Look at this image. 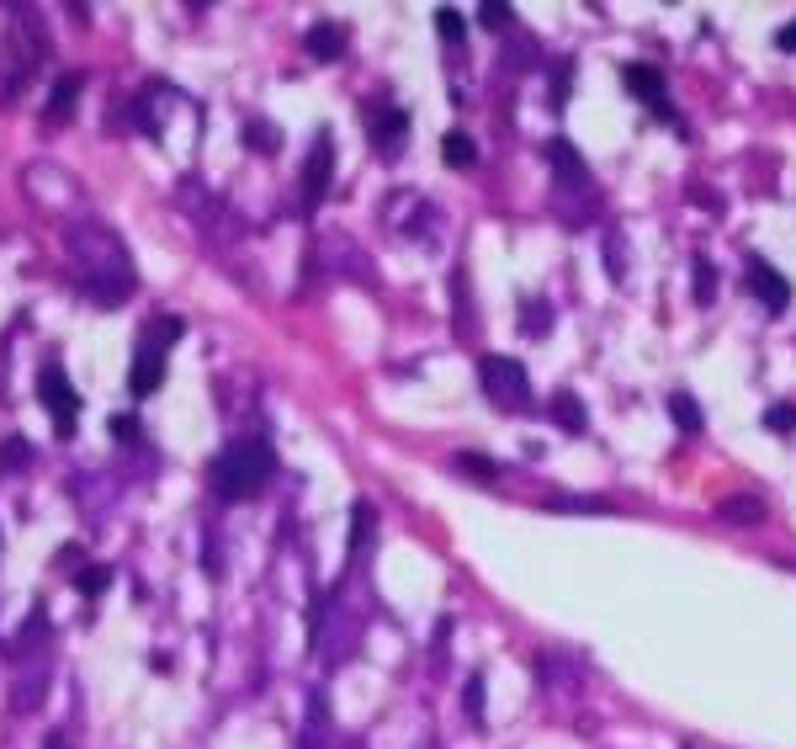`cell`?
<instances>
[{"label": "cell", "instance_id": "1", "mask_svg": "<svg viewBox=\"0 0 796 749\" xmlns=\"http://www.w3.org/2000/svg\"><path fill=\"white\" fill-rule=\"evenodd\" d=\"M70 255H75V282L80 292H91L96 303H122L133 292V261L112 229L101 224H75L70 234Z\"/></svg>", "mask_w": 796, "mask_h": 749}, {"label": "cell", "instance_id": "2", "mask_svg": "<svg viewBox=\"0 0 796 749\" xmlns=\"http://www.w3.org/2000/svg\"><path fill=\"white\" fill-rule=\"evenodd\" d=\"M272 479H277V452L266 436H239L207 468V484L218 499H255Z\"/></svg>", "mask_w": 796, "mask_h": 749}, {"label": "cell", "instance_id": "3", "mask_svg": "<svg viewBox=\"0 0 796 749\" xmlns=\"http://www.w3.org/2000/svg\"><path fill=\"white\" fill-rule=\"evenodd\" d=\"M181 319L176 314H159L155 325H144L138 335V346H133V367H128V388H133V399H149L159 383H165V367H170V346L181 340Z\"/></svg>", "mask_w": 796, "mask_h": 749}, {"label": "cell", "instance_id": "4", "mask_svg": "<svg viewBox=\"0 0 796 749\" xmlns=\"http://www.w3.org/2000/svg\"><path fill=\"white\" fill-rule=\"evenodd\" d=\"M478 383H483L494 410H510V415L531 410V377H526V367L516 357H483L478 362Z\"/></svg>", "mask_w": 796, "mask_h": 749}, {"label": "cell", "instance_id": "5", "mask_svg": "<svg viewBox=\"0 0 796 749\" xmlns=\"http://www.w3.org/2000/svg\"><path fill=\"white\" fill-rule=\"evenodd\" d=\"M38 399H43V410L53 415V431L70 442V436H75V420H80V394L59 362H48L38 373Z\"/></svg>", "mask_w": 796, "mask_h": 749}, {"label": "cell", "instance_id": "6", "mask_svg": "<svg viewBox=\"0 0 796 749\" xmlns=\"http://www.w3.org/2000/svg\"><path fill=\"white\" fill-rule=\"evenodd\" d=\"M622 85L632 90V101H642L653 118H675V107H670V85H664V75L653 70V64H622Z\"/></svg>", "mask_w": 796, "mask_h": 749}, {"label": "cell", "instance_id": "7", "mask_svg": "<svg viewBox=\"0 0 796 749\" xmlns=\"http://www.w3.org/2000/svg\"><path fill=\"white\" fill-rule=\"evenodd\" d=\"M749 288H755V298L770 309V314H786V309H792V282H786L770 261H759V255L749 261Z\"/></svg>", "mask_w": 796, "mask_h": 749}, {"label": "cell", "instance_id": "8", "mask_svg": "<svg viewBox=\"0 0 796 749\" xmlns=\"http://www.w3.org/2000/svg\"><path fill=\"white\" fill-rule=\"evenodd\" d=\"M329 170H335V138L318 133L314 155H309V170H303V203H309V208L324 203V192H329Z\"/></svg>", "mask_w": 796, "mask_h": 749}, {"label": "cell", "instance_id": "9", "mask_svg": "<svg viewBox=\"0 0 796 749\" xmlns=\"http://www.w3.org/2000/svg\"><path fill=\"white\" fill-rule=\"evenodd\" d=\"M403 133H409V112H398V107L372 112V144H377V155H388V160H394L398 144H403Z\"/></svg>", "mask_w": 796, "mask_h": 749}, {"label": "cell", "instance_id": "10", "mask_svg": "<svg viewBox=\"0 0 796 749\" xmlns=\"http://www.w3.org/2000/svg\"><path fill=\"white\" fill-rule=\"evenodd\" d=\"M303 48H309V59H318V64H335V59L346 53V27H340V22H314L309 38H303Z\"/></svg>", "mask_w": 796, "mask_h": 749}, {"label": "cell", "instance_id": "11", "mask_svg": "<svg viewBox=\"0 0 796 749\" xmlns=\"http://www.w3.org/2000/svg\"><path fill=\"white\" fill-rule=\"evenodd\" d=\"M547 160L563 170V181H568V186H590V166L579 160V149H574L568 138H553V144H547Z\"/></svg>", "mask_w": 796, "mask_h": 749}, {"label": "cell", "instance_id": "12", "mask_svg": "<svg viewBox=\"0 0 796 749\" xmlns=\"http://www.w3.org/2000/svg\"><path fill=\"white\" fill-rule=\"evenodd\" d=\"M80 75H59L53 81V96H48V123H64L70 112H75V101H80Z\"/></svg>", "mask_w": 796, "mask_h": 749}, {"label": "cell", "instance_id": "13", "mask_svg": "<svg viewBox=\"0 0 796 749\" xmlns=\"http://www.w3.org/2000/svg\"><path fill=\"white\" fill-rule=\"evenodd\" d=\"M441 160H446L451 170H468L478 160V144L468 138V133H462V128H451V133L441 138Z\"/></svg>", "mask_w": 796, "mask_h": 749}, {"label": "cell", "instance_id": "14", "mask_svg": "<svg viewBox=\"0 0 796 749\" xmlns=\"http://www.w3.org/2000/svg\"><path fill=\"white\" fill-rule=\"evenodd\" d=\"M716 521H733V527H755V521H764V505H759L755 495L722 499V505H716Z\"/></svg>", "mask_w": 796, "mask_h": 749}, {"label": "cell", "instance_id": "15", "mask_svg": "<svg viewBox=\"0 0 796 749\" xmlns=\"http://www.w3.org/2000/svg\"><path fill=\"white\" fill-rule=\"evenodd\" d=\"M553 420L563 425V431H584V404H579V394H568V388H557L553 394Z\"/></svg>", "mask_w": 796, "mask_h": 749}, {"label": "cell", "instance_id": "16", "mask_svg": "<svg viewBox=\"0 0 796 749\" xmlns=\"http://www.w3.org/2000/svg\"><path fill=\"white\" fill-rule=\"evenodd\" d=\"M670 420H675L685 436H696V431H701V404H696V399L679 388V394H670Z\"/></svg>", "mask_w": 796, "mask_h": 749}, {"label": "cell", "instance_id": "17", "mask_svg": "<svg viewBox=\"0 0 796 749\" xmlns=\"http://www.w3.org/2000/svg\"><path fill=\"white\" fill-rule=\"evenodd\" d=\"M33 462V447H27V436H11V442H0V473H16V468H27Z\"/></svg>", "mask_w": 796, "mask_h": 749}, {"label": "cell", "instance_id": "18", "mask_svg": "<svg viewBox=\"0 0 796 749\" xmlns=\"http://www.w3.org/2000/svg\"><path fill=\"white\" fill-rule=\"evenodd\" d=\"M436 33L446 43H462V38H468V16H462L457 5H441V11H436Z\"/></svg>", "mask_w": 796, "mask_h": 749}, {"label": "cell", "instance_id": "19", "mask_svg": "<svg viewBox=\"0 0 796 749\" xmlns=\"http://www.w3.org/2000/svg\"><path fill=\"white\" fill-rule=\"evenodd\" d=\"M75 584H80V595H91V601H96V595H101V590L112 584V564H96V569H80V575H75Z\"/></svg>", "mask_w": 796, "mask_h": 749}, {"label": "cell", "instance_id": "20", "mask_svg": "<svg viewBox=\"0 0 796 749\" xmlns=\"http://www.w3.org/2000/svg\"><path fill=\"white\" fill-rule=\"evenodd\" d=\"M478 27L505 33V27H510V5H505V0H483V5H478Z\"/></svg>", "mask_w": 796, "mask_h": 749}, {"label": "cell", "instance_id": "21", "mask_svg": "<svg viewBox=\"0 0 796 749\" xmlns=\"http://www.w3.org/2000/svg\"><path fill=\"white\" fill-rule=\"evenodd\" d=\"M457 468H462V473H478V484H494V479H499V468H494L489 458H478V452H462Z\"/></svg>", "mask_w": 796, "mask_h": 749}, {"label": "cell", "instance_id": "22", "mask_svg": "<svg viewBox=\"0 0 796 749\" xmlns=\"http://www.w3.org/2000/svg\"><path fill=\"white\" fill-rule=\"evenodd\" d=\"M764 425L781 431V436H792L796 431V404H770V410H764Z\"/></svg>", "mask_w": 796, "mask_h": 749}, {"label": "cell", "instance_id": "23", "mask_svg": "<svg viewBox=\"0 0 796 749\" xmlns=\"http://www.w3.org/2000/svg\"><path fill=\"white\" fill-rule=\"evenodd\" d=\"M244 133H250V149H261V155H272V149H277V128H272V123H250Z\"/></svg>", "mask_w": 796, "mask_h": 749}, {"label": "cell", "instance_id": "24", "mask_svg": "<svg viewBox=\"0 0 796 749\" xmlns=\"http://www.w3.org/2000/svg\"><path fill=\"white\" fill-rule=\"evenodd\" d=\"M520 325H526V335H542V330H547V303H526Z\"/></svg>", "mask_w": 796, "mask_h": 749}, {"label": "cell", "instance_id": "25", "mask_svg": "<svg viewBox=\"0 0 796 749\" xmlns=\"http://www.w3.org/2000/svg\"><path fill=\"white\" fill-rule=\"evenodd\" d=\"M53 564H59V569H64V575L75 580L80 569H85V553H80V547H59V558H53Z\"/></svg>", "mask_w": 796, "mask_h": 749}, {"label": "cell", "instance_id": "26", "mask_svg": "<svg viewBox=\"0 0 796 749\" xmlns=\"http://www.w3.org/2000/svg\"><path fill=\"white\" fill-rule=\"evenodd\" d=\"M112 436H118L122 447H133V442H138V420H133V415H118V420H112Z\"/></svg>", "mask_w": 796, "mask_h": 749}, {"label": "cell", "instance_id": "27", "mask_svg": "<svg viewBox=\"0 0 796 749\" xmlns=\"http://www.w3.org/2000/svg\"><path fill=\"white\" fill-rule=\"evenodd\" d=\"M696 298H701V303L712 298V261H707V255L696 261Z\"/></svg>", "mask_w": 796, "mask_h": 749}, {"label": "cell", "instance_id": "28", "mask_svg": "<svg viewBox=\"0 0 796 749\" xmlns=\"http://www.w3.org/2000/svg\"><path fill=\"white\" fill-rule=\"evenodd\" d=\"M468 712H473V717H483V675H473V680H468Z\"/></svg>", "mask_w": 796, "mask_h": 749}, {"label": "cell", "instance_id": "29", "mask_svg": "<svg viewBox=\"0 0 796 749\" xmlns=\"http://www.w3.org/2000/svg\"><path fill=\"white\" fill-rule=\"evenodd\" d=\"M775 48H781V53H796V22H786V27L775 33Z\"/></svg>", "mask_w": 796, "mask_h": 749}]
</instances>
